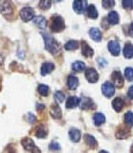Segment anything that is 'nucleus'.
<instances>
[{"instance_id":"f257e3e1","label":"nucleus","mask_w":133,"mask_h":153,"mask_svg":"<svg viewBox=\"0 0 133 153\" xmlns=\"http://www.w3.org/2000/svg\"><path fill=\"white\" fill-rule=\"evenodd\" d=\"M41 35L44 38L45 48L47 51H49L53 55H56V53H59L60 51V46L59 43L54 39V37H52L49 33H42Z\"/></svg>"},{"instance_id":"f03ea898","label":"nucleus","mask_w":133,"mask_h":153,"mask_svg":"<svg viewBox=\"0 0 133 153\" xmlns=\"http://www.w3.org/2000/svg\"><path fill=\"white\" fill-rule=\"evenodd\" d=\"M51 29L53 32H61L62 30H64L65 28V24H64V20L63 18L59 16H54L52 17V21H51Z\"/></svg>"},{"instance_id":"7ed1b4c3","label":"nucleus","mask_w":133,"mask_h":153,"mask_svg":"<svg viewBox=\"0 0 133 153\" xmlns=\"http://www.w3.org/2000/svg\"><path fill=\"white\" fill-rule=\"evenodd\" d=\"M21 143H22L23 147H24L26 150L31 151V152H33V153H40V149L36 146L34 141H33L31 138L26 137V138H24V139H22Z\"/></svg>"},{"instance_id":"20e7f679","label":"nucleus","mask_w":133,"mask_h":153,"mask_svg":"<svg viewBox=\"0 0 133 153\" xmlns=\"http://www.w3.org/2000/svg\"><path fill=\"white\" fill-rule=\"evenodd\" d=\"M19 16L21 17V19L24 22H28V21H30L32 20L33 18H34L35 16V12H34V10H33L32 8L30 7H24V8H22L21 9V11L19 13Z\"/></svg>"},{"instance_id":"39448f33","label":"nucleus","mask_w":133,"mask_h":153,"mask_svg":"<svg viewBox=\"0 0 133 153\" xmlns=\"http://www.w3.org/2000/svg\"><path fill=\"white\" fill-rule=\"evenodd\" d=\"M102 92L106 97L110 98L114 95V93H115V87H114V85L111 82L106 81V82H104L102 86Z\"/></svg>"},{"instance_id":"423d86ee","label":"nucleus","mask_w":133,"mask_h":153,"mask_svg":"<svg viewBox=\"0 0 133 153\" xmlns=\"http://www.w3.org/2000/svg\"><path fill=\"white\" fill-rule=\"evenodd\" d=\"M85 78L90 83H95L99 79V74L94 68H88L85 71Z\"/></svg>"},{"instance_id":"0eeeda50","label":"nucleus","mask_w":133,"mask_h":153,"mask_svg":"<svg viewBox=\"0 0 133 153\" xmlns=\"http://www.w3.org/2000/svg\"><path fill=\"white\" fill-rule=\"evenodd\" d=\"M73 8L76 13H82L87 9V2L84 0H77V1H74Z\"/></svg>"},{"instance_id":"6e6552de","label":"nucleus","mask_w":133,"mask_h":153,"mask_svg":"<svg viewBox=\"0 0 133 153\" xmlns=\"http://www.w3.org/2000/svg\"><path fill=\"white\" fill-rule=\"evenodd\" d=\"M80 107L83 110H88V109H93L95 108V104L93 102V100L90 98L83 97L80 99Z\"/></svg>"},{"instance_id":"1a4fd4ad","label":"nucleus","mask_w":133,"mask_h":153,"mask_svg":"<svg viewBox=\"0 0 133 153\" xmlns=\"http://www.w3.org/2000/svg\"><path fill=\"white\" fill-rule=\"evenodd\" d=\"M108 50L113 56H118L119 54H120V51H121L119 42H117L116 40L109 41L108 42Z\"/></svg>"},{"instance_id":"9d476101","label":"nucleus","mask_w":133,"mask_h":153,"mask_svg":"<svg viewBox=\"0 0 133 153\" xmlns=\"http://www.w3.org/2000/svg\"><path fill=\"white\" fill-rule=\"evenodd\" d=\"M50 114H51V116L56 120H59L61 118V116H62V112H61V109L59 106V104L54 103V104L51 105Z\"/></svg>"},{"instance_id":"9b49d317","label":"nucleus","mask_w":133,"mask_h":153,"mask_svg":"<svg viewBox=\"0 0 133 153\" xmlns=\"http://www.w3.org/2000/svg\"><path fill=\"white\" fill-rule=\"evenodd\" d=\"M80 99L76 97V96H71V97H69L67 99V100H66V107L69 108V109H72V108H75L77 107L78 105H80Z\"/></svg>"},{"instance_id":"f8f14e48","label":"nucleus","mask_w":133,"mask_h":153,"mask_svg":"<svg viewBox=\"0 0 133 153\" xmlns=\"http://www.w3.org/2000/svg\"><path fill=\"white\" fill-rule=\"evenodd\" d=\"M112 79L114 81V84H115L117 87L121 88L123 85V78L122 76L121 73L119 71H115L112 73Z\"/></svg>"},{"instance_id":"ddd939ff","label":"nucleus","mask_w":133,"mask_h":153,"mask_svg":"<svg viewBox=\"0 0 133 153\" xmlns=\"http://www.w3.org/2000/svg\"><path fill=\"white\" fill-rule=\"evenodd\" d=\"M0 12H1L4 16H11L13 14V7L10 2H2L0 4Z\"/></svg>"},{"instance_id":"4468645a","label":"nucleus","mask_w":133,"mask_h":153,"mask_svg":"<svg viewBox=\"0 0 133 153\" xmlns=\"http://www.w3.org/2000/svg\"><path fill=\"white\" fill-rule=\"evenodd\" d=\"M67 86L71 90L77 89L79 86V79L77 76H75L74 75H70L67 79Z\"/></svg>"},{"instance_id":"2eb2a0df","label":"nucleus","mask_w":133,"mask_h":153,"mask_svg":"<svg viewBox=\"0 0 133 153\" xmlns=\"http://www.w3.org/2000/svg\"><path fill=\"white\" fill-rule=\"evenodd\" d=\"M82 54L86 57L92 56L94 54L93 49L85 41H82Z\"/></svg>"},{"instance_id":"dca6fc26","label":"nucleus","mask_w":133,"mask_h":153,"mask_svg":"<svg viewBox=\"0 0 133 153\" xmlns=\"http://www.w3.org/2000/svg\"><path fill=\"white\" fill-rule=\"evenodd\" d=\"M89 36H91L93 40L96 42H100L102 40V33L98 28H91L89 31Z\"/></svg>"},{"instance_id":"f3484780","label":"nucleus","mask_w":133,"mask_h":153,"mask_svg":"<svg viewBox=\"0 0 133 153\" xmlns=\"http://www.w3.org/2000/svg\"><path fill=\"white\" fill-rule=\"evenodd\" d=\"M55 69V65L51 62H45L41 65V69H40V73L42 76H45L47 74L51 73L52 71Z\"/></svg>"},{"instance_id":"a211bd4d","label":"nucleus","mask_w":133,"mask_h":153,"mask_svg":"<svg viewBox=\"0 0 133 153\" xmlns=\"http://www.w3.org/2000/svg\"><path fill=\"white\" fill-rule=\"evenodd\" d=\"M84 140H85V143H87V146L89 147L96 148L98 146V142L96 141V139H95L92 135L85 134V135H84Z\"/></svg>"},{"instance_id":"6ab92c4d","label":"nucleus","mask_w":133,"mask_h":153,"mask_svg":"<svg viewBox=\"0 0 133 153\" xmlns=\"http://www.w3.org/2000/svg\"><path fill=\"white\" fill-rule=\"evenodd\" d=\"M123 104H125V102H123V100L121 98L114 99L113 102H112V106H113L114 110L117 111V112L122 111V109L123 107Z\"/></svg>"},{"instance_id":"aec40b11","label":"nucleus","mask_w":133,"mask_h":153,"mask_svg":"<svg viewBox=\"0 0 133 153\" xmlns=\"http://www.w3.org/2000/svg\"><path fill=\"white\" fill-rule=\"evenodd\" d=\"M34 23L36 26H37L39 29H45L46 27V19L42 16H37L34 17Z\"/></svg>"},{"instance_id":"412c9836","label":"nucleus","mask_w":133,"mask_h":153,"mask_svg":"<svg viewBox=\"0 0 133 153\" xmlns=\"http://www.w3.org/2000/svg\"><path fill=\"white\" fill-rule=\"evenodd\" d=\"M123 56L126 59H131L133 56V45L130 42H127L123 48Z\"/></svg>"},{"instance_id":"4be33fe9","label":"nucleus","mask_w":133,"mask_h":153,"mask_svg":"<svg viewBox=\"0 0 133 153\" xmlns=\"http://www.w3.org/2000/svg\"><path fill=\"white\" fill-rule=\"evenodd\" d=\"M86 13H87V16L91 19H96L98 17V11L94 5H89V6H87Z\"/></svg>"},{"instance_id":"5701e85b","label":"nucleus","mask_w":133,"mask_h":153,"mask_svg":"<svg viewBox=\"0 0 133 153\" xmlns=\"http://www.w3.org/2000/svg\"><path fill=\"white\" fill-rule=\"evenodd\" d=\"M69 137L71 139V141H73L75 143H77L80 140V130L76 128H72L69 130Z\"/></svg>"},{"instance_id":"b1692460","label":"nucleus","mask_w":133,"mask_h":153,"mask_svg":"<svg viewBox=\"0 0 133 153\" xmlns=\"http://www.w3.org/2000/svg\"><path fill=\"white\" fill-rule=\"evenodd\" d=\"M107 20H108V23L111 24V25H116V24L119 22V14L115 11L110 12L108 13Z\"/></svg>"},{"instance_id":"393cba45","label":"nucleus","mask_w":133,"mask_h":153,"mask_svg":"<svg viewBox=\"0 0 133 153\" xmlns=\"http://www.w3.org/2000/svg\"><path fill=\"white\" fill-rule=\"evenodd\" d=\"M93 121L96 126H101V124H103L104 121H106V117H104V115L102 113H96V114H94V116H93Z\"/></svg>"},{"instance_id":"a878e982","label":"nucleus","mask_w":133,"mask_h":153,"mask_svg":"<svg viewBox=\"0 0 133 153\" xmlns=\"http://www.w3.org/2000/svg\"><path fill=\"white\" fill-rule=\"evenodd\" d=\"M64 48L67 51H74L79 48V42L77 40H69L68 42L65 43Z\"/></svg>"},{"instance_id":"bb28decb","label":"nucleus","mask_w":133,"mask_h":153,"mask_svg":"<svg viewBox=\"0 0 133 153\" xmlns=\"http://www.w3.org/2000/svg\"><path fill=\"white\" fill-rule=\"evenodd\" d=\"M35 135L39 139H44L47 136V130L43 126H39L36 127Z\"/></svg>"},{"instance_id":"cd10ccee","label":"nucleus","mask_w":133,"mask_h":153,"mask_svg":"<svg viewBox=\"0 0 133 153\" xmlns=\"http://www.w3.org/2000/svg\"><path fill=\"white\" fill-rule=\"evenodd\" d=\"M125 123L127 126H133V113L131 111H128L125 114Z\"/></svg>"},{"instance_id":"c85d7f7f","label":"nucleus","mask_w":133,"mask_h":153,"mask_svg":"<svg viewBox=\"0 0 133 153\" xmlns=\"http://www.w3.org/2000/svg\"><path fill=\"white\" fill-rule=\"evenodd\" d=\"M85 68V64L82 61H75L72 64V69L76 72H82Z\"/></svg>"},{"instance_id":"c756f323","label":"nucleus","mask_w":133,"mask_h":153,"mask_svg":"<svg viewBox=\"0 0 133 153\" xmlns=\"http://www.w3.org/2000/svg\"><path fill=\"white\" fill-rule=\"evenodd\" d=\"M37 91H39V93L41 96L46 97V96H48L49 94V87L45 84H39V87H37Z\"/></svg>"},{"instance_id":"7c9ffc66","label":"nucleus","mask_w":133,"mask_h":153,"mask_svg":"<svg viewBox=\"0 0 133 153\" xmlns=\"http://www.w3.org/2000/svg\"><path fill=\"white\" fill-rule=\"evenodd\" d=\"M54 98H55L56 102L61 103V102H63V100L65 99V95L62 92H61V91H56V92H55Z\"/></svg>"},{"instance_id":"2f4dec72","label":"nucleus","mask_w":133,"mask_h":153,"mask_svg":"<svg viewBox=\"0 0 133 153\" xmlns=\"http://www.w3.org/2000/svg\"><path fill=\"white\" fill-rule=\"evenodd\" d=\"M125 76L128 80L132 81L133 80V68H131V67H127V68H126Z\"/></svg>"},{"instance_id":"473e14b6","label":"nucleus","mask_w":133,"mask_h":153,"mask_svg":"<svg viewBox=\"0 0 133 153\" xmlns=\"http://www.w3.org/2000/svg\"><path fill=\"white\" fill-rule=\"evenodd\" d=\"M116 135L119 139H125L128 136V131L126 130L125 128H122V129H120V130H118Z\"/></svg>"},{"instance_id":"72a5a7b5","label":"nucleus","mask_w":133,"mask_h":153,"mask_svg":"<svg viewBox=\"0 0 133 153\" xmlns=\"http://www.w3.org/2000/svg\"><path fill=\"white\" fill-rule=\"evenodd\" d=\"M123 7L126 10H132L133 9V1L132 0H123L122 2Z\"/></svg>"},{"instance_id":"f704fd0d","label":"nucleus","mask_w":133,"mask_h":153,"mask_svg":"<svg viewBox=\"0 0 133 153\" xmlns=\"http://www.w3.org/2000/svg\"><path fill=\"white\" fill-rule=\"evenodd\" d=\"M52 5V2L51 1H40L39 6L40 7V9L42 10H48Z\"/></svg>"},{"instance_id":"c9c22d12","label":"nucleus","mask_w":133,"mask_h":153,"mask_svg":"<svg viewBox=\"0 0 133 153\" xmlns=\"http://www.w3.org/2000/svg\"><path fill=\"white\" fill-rule=\"evenodd\" d=\"M49 148H50L51 150H53V151H56V150H59L60 149V146H59V143L52 142L50 143V146H49Z\"/></svg>"},{"instance_id":"e433bc0d","label":"nucleus","mask_w":133,"mask_h":153,"mask_svg":"<svg viewBox=\"0 0 133 153\" xmlns=\"http://www.w3.org/2000/svg\"><path fill=\"white\" fill-rule=\"evenodd\" d=\"M114 5H115V2L114 1H109V0H104V1H103V6L106 9L113 7Z\"/></svg>"},{"instance_id":"4c0bfd02","label":"nucleus","mask_w":133,"mask_h":153,"mask_svg":"<svg viewBox=\"0 0 133 153\" xmlns=\"http://www.w3.org/2000/svg\"><path fill=\"white\" fill-rule=\"evenodd\" d=\"M98 62H99V65L101 67H103L106 65V61L104 59H102V57H100V59H98Z\"/></svg>"},{"instance_id":"58836bf2","label":"nucleus","mask_w":133,"mask_h":153,"mask_svg":"<svg viewBox=\"0 0 133 153\" xmlns=\"http://www.w3.org/2000/svg\"><path fill=\"white\" fill-rule=\"evenodd\" d=\"M127 95H128V97H129L130 99H132V100H133V85H132V86H130L129 89H128Z\"/></svg>"},{"instance_id":"ea45409f","label":"nucleus","mask_w":133,"mask_h":153,"mask_svg":"<svg viewBox=\"0 0 133 153\" xmlns=\"http://www.w3.org/2000/svg\"><path fill=\"white\" fill-rule=\"evenodd\" d=\"M44 104H36V109H37V111H42V110L44 109Z\"/></svg>"},{"instance_id":"a19ab883","label":"nucleus","mask_w":133,"mask_h":153,"mask_svg":"<svg viewBox=\"0 0 133 153\" xmlns=\"http://www.w3.org/2000/svg\"><path fill=\"white\" fill-rule=\"evenodd\" d=\"M29 121H30V123H35L36 118L34 117V115L33 114H29Z\"/></svg>"},{"instance_id":"79ce46f5","label":"nucleus","mask_w":133,"mask_h":153,"mask_svg":"<svg viewBox=\"0 0 133 153\" xmlns=\"http://www.w3.org/2000/svg\"><path fill=\"white\" fill-rule=\"evenodd\" d=\"M128 33H129V36L133 37V23H131V25L129 27V30H128Z\"/></svg>"},{"instance_id":"37998d69","label":"nucleus","mask_w":133,"mask_h":153,"mask_svg":"<svg viewBox=\"0 0 133 153\" xmlns=\"http://www.w3.org/2000/svg\"><path fill=\"white\" fill-rule=\"evenodd\" d=\"M99 153H108L107 151H106V150H101Z\"/></svg>"},{"instance_id":"c03bdc74","label":"nucleus","mask_w":133,"mask_h":153,"mask_svg":"<svg viewBox=\"0 0 133 153\" xmlns=\"http://www.w3.org/2000/svg\"><path fill=\"white\" fill-rule=\"evenodd\" d=\"M131 153H133V146H132V147H131Z\"/></svg>"}]
</instances>
